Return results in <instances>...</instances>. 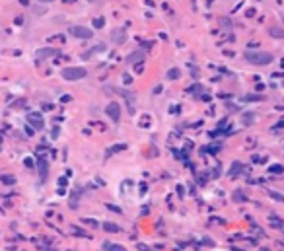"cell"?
Segmentation results:
<instances>
[{"label":"cell","instance_id":"cell-14","mask_svg":"<svg viewBox=\"0 0 284 251\" xmlns=\"http://www.w3.org/2000/svg\"><path fill=\"white\" fill-rule=\"evenodd\" d=\"M179 74L181 72L177 70V68H169V70H167V80H177Z\"/></svg>","mask_w":284,"mask_h":251},{"label":"cell","instance_id":"cell-5","mask_svg":"<svg viewBox=\"0 0 284 251\" xmlns=\"http://www.w3.org/2000/svg\"><path fill=\"white\" fill-rule=\"evenodd\" d=\"M105 113L109 115L111 119H113L115 123L119 121V119H121V105L117 103V101H111L109 105H107V109H105Z\"/></svg>","mask_w":284,"mask_h":251},{"label":"cell","instance_id":"cell-20","mask_svg":"<svg viewBox=\"0 0 284 251\" xmlns=\"http://www.w3.org/2000/svg\"><path fill=\"white\" fill-rule=\"evenodd\" d=\"M234 199H236V200H245V197L241 195V193H236V195H234Z\"/></svg>","mask_w":284,"mask_h":251},{"label":"cell","instance_id":"cell-9","mask_svg":"<svg viewBox=\"0 0 284 251\" xmlns=\"http://www.w3.org/2000/svg\"><path fill=\"white\" fill-rule=\"evenodd\" d=\"M144 53H146L144 49H140V51H134L133 55H129V57H127V64H134L136 60L140 63V60L144 59Z\"/></svg>","mask_w":284,"mask_h":251},{"label":"cell","instance_id":"cell-1","mask_svg":"<svg viewBox=\"0 0 284 251\" xmlns=\"http://www.w3.org/2000/svg\"><path fill=\"white\" fill-rule=\"evenodd\" d=\"M274 57L270 53H265V51H247L245 53V60L251 64H257V66H265V64H270Z\"/></svg>","mask_w":284,"mask_h":251},{"label":"cell","instance_id":"cell-16","mask_svg":"<svg viewBox=\"0 0 284 251\" xmlns=\"http://www.w3.org/2000/svg\"><path fill=\"white\" fill-rule=\"evenodd\" d=\"M0 181H2V183H6V185H12V183H16V179L12 177V175H2V177H0Z\"/></svg>","mask_w":284,"mask_h":251},{"label":"cell","instance_id":"cell-19","mask_svg":"<svg viewBox=\"0 0 284 251\" xmlns=\"http://www.w3.org/2000/svg\"><path fill=\"white\" fill-rule=\"evenodd\" d=\"M237 167H241V164H237V162H236V164H234V166H232V170H230V175H236Z\"/></svg>","mask_w":284,"mask_h":251},{"label":"cell","instance_id":"cell-18","mask_svg":"<svg viewBox=\"0 0 284 251\" xmlns=\"http://www.w3.org/2000/svg\"><path fill=\"white\" fill-rule=\"evenodd\" d=\"M103 23H105L103 18H96V20H93V26H96V27H103Z\"/></svg>","mask_w":284,"mask_h":251},{"label":"cell","instance_id":"cell-2","mask_svg":"<svg viewBox=\"0 0 284 251\" xmlns=\"http://www.w3.org/2000/svg\"><path fill=\"white\" fill-rule=\"evenodd\" d=\"M88 76V70L82 66H68L63 70V78L68 82H76V80H82V78Z\"/></svg>","mask_w":284,"mask_h":251},{"label":"cell","instance_id":"cell-6","mask_svg":"<svg viewBox=\"0 0 284 251\" xmlns=\"http://www.w3.org/2000/svg\"><path fill=\"white\" fill-rule=\"evenodd\" d=\"M111 41H113V43H117V45H123V43L127 41L125 29H113V33H111Z\"/></svg>","mask_w":284,"mask_h":251},{"label":"cell","instance_id":"cell-23","mask_svg":"<svg viewBox=\"0 0 284 251\" xmlns=\"http://www.w3.org/2000/svg\"><path fill=\"white\" fill-rule=\"evenodd\" d=\"M138 249H140V251H152L150 247H146V245H138Z\"/></svg>","mask_w":284,"mask_h":251},{"label":"cell","instance_id":"cell-3","mask_svg":"<svg viewBox=\"0 0 284 251\" xmlns=\"http://www.w3.org/2000/svg\"><path fill=\"white\" fill-rule=\"evenodd\" d=\"M70 33L74 37H78V39H92L93 31L90 29V27H84V26H72L70 27Z\"/></svg>","mask_w":284,"mask_h":251},{"label":"cell","instance_id":"cell-21","mask_svg":"<svg viewBox=\"0 0 284 251\" xmlns=\"http://www.w3.org/2000/svg\"><path fill=\"white\" fill-rule=\"evenodd\" d=\"M270 171H274V173H278V171H282V166H273V167H270Z\"/></svg>","mask_w":284,"mask_h":251},{"label":"cell","instance_id":"cell-13","mask_svg":"<svg viewBox=\"0 0 284 251\" xmlns=\"http://www.w3.org/2000/svg\"><path fill=\"white\" fill-rule=\"evenodd\" d=\"M103 230H105V232H109V234H117L119 232V226L117 224H111V222H105Z\"/></svg>","mask_w":284,"mask_h":251},{"label":"cell","instance_id":"cell-27","mask_svg":"<svg viewBox=\"0 0 284 251\" xmlns=\"http://www.w3.org/2000/svg\"><path fill=\"white\" fill-rule=\"evenodd\" d=\"M39 2H55V0H39Z\"/></svg>","mask_w":284,"mask_h":251},{"label":"cell","instance_id":"cell-24","mask_svg":"<svg viewBox=\"0 0 284 251\" xmlns=\"http://www.w3.org/2000/svg\"><path fill=\"white\" fill-rule=\"evenodd\" d=\"M35 14H45V8H35Z\"/></svg>","mask_w":284,"mask_h":251},{"label":"cell","instance_id":"cell-26","mask_svg":"<svg viewBox=\"0 0 284 251\" xmlns=\"http://www.w3.org/2000/svg\"><path fill=\"white\" fill-rule=\"evenodd\" d=\"M20 4L22 6H29V0H20Z\"/></svg>","mask_w":284,"mask_h":251},{"label":"cell","instance_id":"cell-15","mask_svg":"<svg viewBox=\"0 0 284 251\" xmlns=\"http://www.w3.org/2000/svg\"><path fill=\"white\" fill-rule=\"evenodd\" d=\"M105 249H109V251H127L123 245H115V243H105Z\"/></svg>","mask_w":284,"mask_h":251},{"label":"cell","instance_id":"cell-29","mask_svg":"<svg viewBox=\"0 0 284 251\" xmlns=\"http://www.w3.org/2000/svg\"><path fill=\"white\" fill-rule=\"evenodd\" d=\"M282 22H284V14H282Z\"/></svg>","mask_w":284,"mask_h":251},{"label":"cell","instance_id":"cell-11","mask_svg":"<svg viewBox=\"0 0 284 251\" xmlns=\"http://www.w3.org/2000/svg\"><path fill=\"white\" fill-rule=\"evenodd\" d=\"M56 49H39L37 51V59H47V57H55L56 55Z\"/></svg>","mask_w":284,"mask_h":251},{"label":"cell","instance_id":"cell-17","mask_svg":"<svg viewBox=\"0 0 284 251\" xmlns=\"http://www.w3.org/2000/svg\"><path fill=\"white\" fill-rule=\"evenodd\" d=\"M269 195L273 197V199H276V200H280V203H284V195H278V193H274V191H269Z\"/></svg>","mask_w":284,"mask_h":251},{"label":"cell","instance_id":"cell-10","mask_svg":"<svg viewBox=\"0 0 284 251\" xmlns=\"http://www.w3.org/2000/svg\"><path fill=\"white\" fill-rule=\"evenodd\" d=\"M37 167H39V175L41 179H47V171H49V166L43 158H37Z\"/></svg>","mask_w":284,"mask_h":251},{"label":"cell","instance_id":"cell-22","mask_svg":"<svg viewBox=\"0 0 284 251\" xmlns=\"http://www.w3.org/2000/svg\"><path fill=\"white\" fill-rule=\"evenodd\" d=\"M142 70H144V66H142V63H138V64H136V72H142Z\"/></svg>","mask_w":284,"mask_h":251},{"label":"cell","instance_id":"cell-4","mask_svg":"<svg viewBox=\"0 0 284 251\" xmlns=\"http://www.w3.org/2000/svg\"><path fill=\"white\" fill-rule=\"evenodd\" d=\"M27 123H29V127H33V129H37V130L45 127L41 113H35V111H29V113H27Z\"/></svg>","mask_w":284,"mask_h":251},{"label":"cell","instance_id":"cell-8","mask_svg":"<svg viewBox=\"0 0 284 251\" xmlns=\"http://www.w3.org/2000/svg\"><path fill=\"white\" fill-rule=\"evenodd\" d=\"M255 123V111H245V113H241V125L243 127H249Z\"/></svg>","mask_w":284,"mask_h":251},{"label":"cell","instance_id":"cell-25","mask_svg":"<svg viewBox=\"0 0 284 251\" xmlns=\"http://www.w3.org/2000/svg\"><path fill=\"white\" fill-rule=\"evenodd\" d=\"M23 103H26V101H23V99H20V101H18V103H14V107H22V105H23Z\"/></svg>","mask_w":284,"mask_h":251},{"label":"cell","instance_id":"cell-12","mask_svg":"<svg viewBox=\"0 0 284 251\" xmlns=\"http://www.w3.org/2000/svg\"><path fill=\"white\" fill-rule=\"evenodd\" d=\"M269 33L273 37H276V39H280V37H284V29L282 27H276V26H270L269 27Z\"/></svg>","mask_w":284,"mask_h":251},{"label":"cell","instance_id":"cell-7","mask_svg":"<svg viewBox=\"0 0 284 251\" xmlns=\"http://www.w3.org/2000/svg\"><path fill=\"white\" fill-rule=\"evenodd\" d=\"M103 51H105V43H97L96 47H92L88 53H84V55H82V59H86V60H88V59H92V57L96 55V53H103Z\"/></svg>","mask_w":284,"mask_h":251},{"label":"cell","instance_id":"cell-28","mask_svg":"<svg viewBox=\"0 0 284 251\" xmlns=\"http://www.w3.org/2000/svg\"><path fill=\"white\" fill-rule=\"evenodd\" d=\"M88 2H96V0H88Z\"/></svg>","mask_w":284,"mask_h":251}]
</instances>
